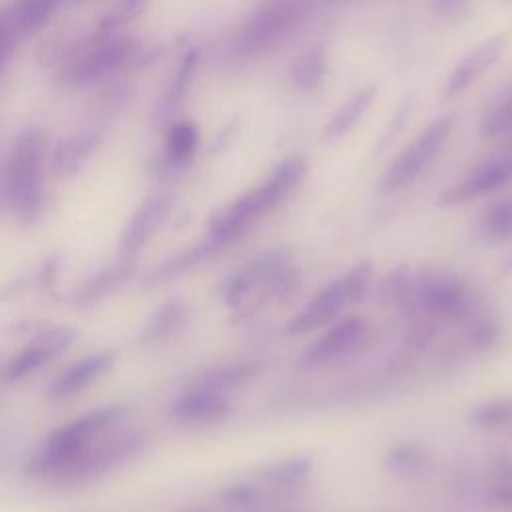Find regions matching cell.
Instances as JSON below:
<instances>
[{"label":"cell","instance_id":"obj_16","mask_svg":"<svg viewBox=\"0 0 512 512\" xmlns=\"http://www.w3.org/2000/svg\"><path fill=\"white\" fill-rule=\"evenodd\" d=\"M112 354L108 352H96L90 356H84L82 360L74 362L70 368H66L50 386L48 396L52 400H64L80 394L86 390L92 382H96L100 376H104L112 366Z\"/></svg>","mask_w":512,"mask_h":512},{"label":"cell","instance_id":"obj_23","mask_svg":"<svg viewBox=\"0 0 512 512\" xmlns=\"http://www.w3.org/2000/svg\"><path fill=\"white\" fill-rule=\"evenodd\" d=\"M188 318V308L180 300L162 304L144 324L142 340L144 342H162L172 338L180 328H184Z\"/></svg>","mask_w":512,"mask_h":512},{"label":"cell","instance_id":"obj_8","mask_svg":"<svg viewBox=\"0 0 512 512\" xmlns=\"http://www.w3.org/2000/svg\"><path fill=\"white\" fill-rule=\"evenodd\" d=\"M374 268L368 262H358L338 278L322 286L288 322L286 332L304 336L332 324L358 304L370 290Z\"/></svg>","mask_w":512,"mask_h":512},{"label":"cell","instance_id":"obj_6","mask_svg":"<svg viewBox=\"0 0 512 512\" xmlns=\"http://www.w3.org/2000/svg\"><path fill=\"white\" fill-rule=\"evenodd\" d=\"M310 12V0H266L238 28L232 52L254 60L278 50L308 22Z\"/></svg>","mask_w":512,"mask_h":512},{"label":"cell","instance_id":"obj_4","mask_svg":"<svg viewBox=\"0 0 512 512\" xmlns=\"http://www.w3.org/2000/svg\"><path fill=\"white\" fill-rule=\"evenodd\" d=\"M140 44L120 30H100L62 46L58 78L66 86H84L102 80L138 58Z\"/></svg>","mask_w":512,"mask_h":512},{"label":"cell","instance_id":"obj_35","mask_svg":"<svg viewBox=\"0 0 512 512\" xmlns=\"http://www.w3.org/2000/svg\"><path fill=\"white\" fill-rule=\"evenodd\" d=\"M186 512H206V510H186Z\"/></svg>","mask_w":512,"mask_h":512},{"label":"cell","instance_id":"obj_11","mask_svg":"<svg viewBox=\"0 0 512 512\" xmlns=\"http://www.w3.org/2000/svg\"><path fill=\"white\" fill-rule=\"evenodd\" d=\"M512 182V158H490L470 170L462 180L440 192V206H458L494 194Z\"/></svg>","mask_w":512,"mask_h":512},{"label":"cell","instance_id":"obj_34","mask_svg":"<svg viewBox=\"0 0 512 512\" xmlns=\"http://www.w3.org/2000/svg\"><path fill=\"white\" fill-rule=\"evenodd\" d=\"M430 6L446 22L466 20L472 12V0H430Z\"/></svg>","mask_w":512,"mask_h":512},{"label":"cell","instance_id":"obj_27","mask_svg":"<svg viewBox=\"0 0 512 512\" xmlns=\"http://www.w3.org/2000/svg\"><path fill=\"white\" fill-rule=\"evenodd\" d=\"M274 492L268 490L264 484H250V482H236L222 490L220 500L228 510L234 512H254L260 510Z\"/></svg>","mask_w":512,"mask_h":512},{"label":"cell","instance_id":"obj_32","mask_svg":"<svg viewBox=\"0 0 512 512\" xmlns=\"http://www.w3.org/2000/svg\"><path fill=\"white\" fill-rule=\"evenodd\" d=\"M144 4H146V0H122L114 10H110L98 22V28L100 30H120L122 26H126L132 18H136L142 12Z\"/></svg>","mask_w":512,"mask_h":512},{"label":"cell","instance_id":"obj_17","mask_svg":"<svg viewBox=\"0 0 512 512\" xmlns=\"http://www.w3.org/2000/svg\"><path fill=\"white\" fill-rule=\"evenodd\" d=\"M262 370H264V364L260 360H234V362L218 364V366L206 370L204 374H200L194 380V384L208 386V388L230 394V390L240 388V386L248 384L250 380L258 378Z\"/></svg>","mask_w":512,"mask_h":512},{"label":"cell","instance_id":"obj_15","mask_svg":"<svg viewBox=\"0 0 512 512\" xmlns=\"http://www.w3.org/2000/svg\"><path fill=\"white\" fill-rule=\"evenodd\" d=\"M504 46H506L504 34H494L484 42H480L478 46H474L450 72L446 80V94L452 96L472 86L488 68H492V64L500 58Z\"/></svg>","mask_w":512,"mask_h":512},{"label":"cell","instance_id":"obj_13","mask_svg":"<svg viewBox=\"0 0 512 512\" xmlns=\"http://www.w3.org/2000/svg\"><path fill=\"white\" fill-rule=\"evenodd\" d=\"M170 210H172V198L168 194H154L148 200H144L142 206L134 212L132 220L128 222L122 234V240H120L122 254L132 256L138 250H142L150 242V238L158 232V228H162Z\"/></svg>","mask_w":512,"mask_h":512},{"label":"cell","instance_id":"obj_10","mask_svg":"<svg viewBox=\"0 0 512 512\" xmlns=\"http://www.w3.org/2000/svg\"><path fill=\"white\" fill-rule=\"evenodd\" d=\"M370 336V324L360 314H344L324 326L320 336L304 350L302 364L326 366L356 354Z\"/></svg>","mask_w":512,"mask_h":512},{"label":"cell","instance_id":"obj_28","mask_svg":"<svg viewBox=\"0 0 512 512\" xmlns=\"http://www.w3.org/2000/svg\"><path fill=\"white\" fill-rule=\"evenodd\" d=\"M428 462H430V452L424 446L414 442H402L392 446L384 458V464L390 472L404 474V476L420 472L422 468L428 466Z\"/></svg>","mask_w":512,"mask_h":512},{"label":"cell","instance_id":"obj_25","mask_svg":"<svg viewBox=\"0 0 512 512\" xmlns=\"http://www.w3.org/2000/svg\"><path fill=\"white\" fill-rule=\"evenodd\" d=\"M478 234L490 244L512 240V194L492 202L478 218Z\"/></svg>","mask_w":512,"mask_h":512},{"label":"cell","instance_id":"obj_12","mask_svg":"<svg viewBox=\"0 0 512 512\" xmlns=\"http://www.w3.org/2000/svg\"><path fill=\"white\" fill-rule=\"evenodd\" d=\"M74 330L56 326L42 330L22 352H18L14 358L8 360L2 378L6 382H16L30 372H36L42 364H46L52 356L66 350L74 340Z\"/></svg>","mask_w":512,"mask_h":512},{"label":"cell","instance_id":"obj_19","mask_svg":"<svg viewBox=\"0 0 512 512\" xmlns=\"http://www.w3.org/2000/svg\"><path fill=\"white\" fill-rule=\"evenodd\" d=\"M312 472V462L308 458H284L260 472V484H264L274 494L292 492L304 484Z\"/></svg>","mask_w":512,"mask_h":512},{"label":"cell","instance_id":"obj_7","mask_svg":"<svg viewBox=\"0 0 512 512\" xmlns=\"http://www.w3.org/2000/svg\"><path fill=\"white\" fill-rule=\"evenodd\" d=\"M118 414L120 408L106 406L60 426L30 458L28 470L34 476H58L62 480L92 446V438L110 426Z\"/></svg>","mask_w":512,"mask_h":512},{"label":"cell","instance_id":"obj_36","mask_svg":"<svg viewBox=\"0 0 512 512\" xmlns=\"http://www.w3.org/2000/svg\"><path fill=\"white\" fill-rule=\"evenodd\" d=\"M288 512H304V510H288Z\"/></svg>","mask_w":512,"mask_h":512},{"label":"cell","instance_id":"obj_30","mask_svg":"<svg viewBox=\"0 0 512 512\" xmlns=\"http://www.w3.org/2000/svg\"><path fill=\"white\" fill-rule=\"evenodd\" d=\"M484 500L512 510V462H498L492 472V482L484 488Z\"/></svg>","mask_w":512,"mask_h":512},{"label":"cell","instance_id":"obj_2","mask_svg":"<svg viewBox=\"0 0 512 512\" xmlns=\"http://www.w3.org/2000/svg\"><path fill=\"white\" fill-rule=\"evenodd\" d=\"M306 172L308 164L302 156L282 160L266 180L232 200L210 218L206 240L218 250L238 240L246 230L268 216L286 196H290V192L304 180Z\"/></svg>","mask_w":512,"mask_h":512},{"label":"cell","instance_id":"obj_29","mask_svg":"<svg viewBox=\"0 0 512 512\" xmlns=\"http://www.w3.org/2000/svg\"><path fill=\"white\" fill-rule=\"evenodd\" d=\"M130 268H132V262H128V258H126V260H122V262H118V264H114V266L102 270V272L96 274L94 278H90V280L84 284V288H82V292H80V296H78L80 302H84V304H86V302H96V300L104 298L108 292L116 290V288L128 278Z\"/></svg>","mask_w":512,"mask_h":512},{"label":"cell","instance_id":"obj_14","mask_svg":"<svg viewBox=\"0 0 512 512\" xmlns=\"http://www.w3.org/2000/svg\"><path fill=\"white\" fill-rule=\"evenodd\" d=\"M232 410L230 396L226 392L192 384L174 402L172 412L186 422H216Z\"/></svg>","mask_w":512,"mask_h":512},{"label":"cell","instance_id":"obj_5","mask_svg":"<svg viewBox=\"0 0 512 512\" xmlns=\"http://www.w3.org/2000/svg\"><path fill=\"white\" fill-rule=\"evenodd\" d=\"M48 158V132L26 128L16 138L4 172V190L12 212L32 222L44 208V170Z\"/></svg>","mask_w":512,"mask_h":512},{"label":"cell","instance_id":"obj_1","mask_svg":"<svg viewBox=\"0 0 512 512\" xmlns=\"http://www.w3.org/2000/svg\"><path fill=\"white\" fill-rule=\"evenodd\" d=\"M388 298L428 324L464 322L472 316L474 292L466 280L446 270L410 274L398 270L386 284Z\"/></svg>","mask_w":512,"mask_h":512},{"label":"cell","instance_id":"obj_33","mask_svg":"<svg viewBox=\"0 0 512 512\" xmlns=\"http://www.w3.org/2000/svg\"><path fill=\"white\" fill-rule=\"evenodd\" d=\"M20 40H24V38H22L20 32L16 30V26H14V22H12V18H10L6 6H2V8H0V70L6 66L8 58L12 56L16 44H18Z\"/></svg>","mask_w":512,"mask_h":512},{"label":"cell","instance_id":"obj_20","mask_svg":"<svg viewBox=\"0 0 512 512\" xmlns=\"http://www.w3.org/2000/svg\"><path fill=\"white\" fill-rule=\"evenodd\" d=\"M326 76V52L322 46H310L296 54L288 66L290 82L302 92H314Z\"/></svg>","mask_w":512,"mask_h":512},{"label":"cell","instance_id":"obj_22","mask_svg":"<svg viewBox=\"0 0 512 512\" xmlns=\"http://www.w3.org/2000/svg\"><path fill=\"white\" fill-rule=\"evenodd\" d=\"M198 66V50L192 48L186 52V56L182 58V62L178 64L160 104H158V118L160 120H170L182 106L186 94H188V88L192 84V78H194V70Z\"/></svg>","mask_w":512,"mask_h":512},{"label":"cell","instance_id":"obj_21","mask_svg":"<svg viewBox=\"0 0 512 512\" xmlns=\"http://www.w3.org/2000/svg\"><path fill=\"white\" fill-rule=\"evenodd\" d=\"M198 128L190 120H176L170 124L164 138V158L172 168L188 166L198 150Z\"/></svg>","mask_w":512,"mask_h":512},{"label":"cell","instance_id":"obj_3","mask_svg":"<svg viewBox=\"0 0 512 512\" xmlns=\"http://www.w3.org/2000/svg\"><path fill=\"white\" fill-rule=\"evenodd\" d=\"M300 284V274L292 266L284 248L256 254L232 270L222 284V300L228 308L244 314L260 312L270 302L290 296Z\"/></svg>","mask_w":512,"mask_h":512},{"label":"cell","instance_id":"obj_18","mask_svg":"<svg viewBox=\"0 0 512 512\" xmlns=\"http://www.w3.org/2000/svg\"><path fill=\"white\" fill-rule=\"evenodd\" d=\"M376 98V88L374 86H364L360 90H356L334 114L332 118L324 124L322 128V138L326 140H334L340 138L344 134H348L358 120L366 114V110L370 108V104Z\"/></svg>","mask_w":512,"mask_h":512},{"label":"cell","instance_id":"obj_26","mask_svg":"<svg viewBox=\"0 0 512 512\" xmlns=\"http://www.w3.org/2000/svg\"><path fill=\"white\" fill-rule=\"evenodd\" d=\"M94 144H96V136L92 132L72 134V136H66L64 140H60V144L56 146L54 156H52L54 172L60 176L76 172L80 162L90 154Z\"/></svg>","mask_w":512,"mask_h":512},{"label":"cell","instance_id":"obj_9","mask_svg":"<svg viewBox=\"0 0 512 512\" xmlns=\"http://www.w3.org/2000/svg\"><path fill=\"white\" fill-rule=\"evenodd\" d=\"M454 126V116L444 114L432 120L410 144H406L384 168L380 188L396 192L412 184L440 154Z\"/></svg>","mask_w":512,"mask_h":512},{"label":"cell","instance_id":"obj_31","mask_svg":"<svg viewBox=\"0 0 512 512\" xmlns=\"http://www.w3.org/2000/svg\"><path fill=\"white\" fill-rule=\"evenodd\" d=\"M508 132H512V92L502 98L482 122V136L486 138H498Z\"/></svg>","mask_w":512,"mask_h":512},{"label":"cell","instance_id":"obj_24","mask_svg":"<svg viewBox=\"0 0 512 512\" xmlns=\"http://www.w3.org/2000/svg\"><path fill=\"white\" fill-rule=\"evenodd\" d=\"M470 426L484 432H504L512 438V396L490 398L470 410Z\"/></svg>","mask_w":512,"mask_h":512}]
</instances>
